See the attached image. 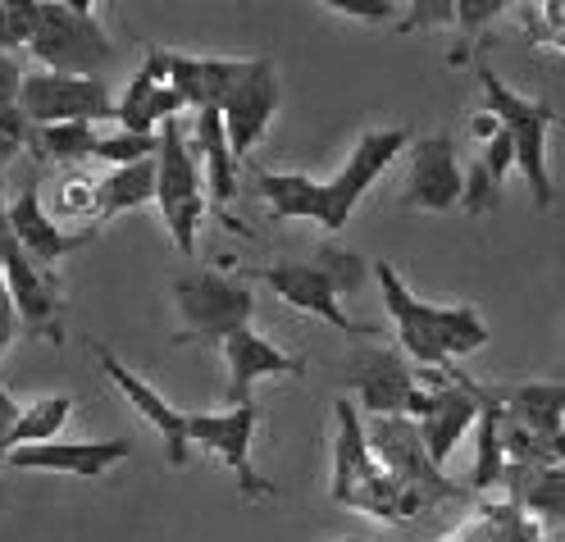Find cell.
Returning a JSON list of instances; mask_svg holds the SVG:
<instances>
[{
    "mask_svg": "<svg viewBox=\"0 0 565 542\" xmlns=\"http://www.w3.org/2000/svg\"><path fill=\"white\" fill-rule=\"evenodd\" d=\"M374 283L383 293L387 315H393V323H397L402 351L415 360L419 370H456L461 355H475V351L488 347V323L479 319L475 306H429V301H419L387 261H374Z\"/></svg>",
    "mask_w": 565,
    "mask_h": 542,
    "instance_id": "obj_1",
    "label": "cell"
},
{
    "mask_svg": "<svg viewBox=\"0 0 565 542\" xmlns=\"http://www.w3.org/2000/svg\"><path fill=\"white\" fill-rule=\"evenodd\" d=\"M370 274H374V265L365 256H356V251L338 246V242H324L320 256H315L310 265H265V269H256V278L269 287L282 306L324 319V323H333V329L347 333V338H374L379 333L374 323L351 319L342 310V297L361 293V287L370 283Z\"/></svg>",
    "mask_w": 565,
    "mask_h": 542,
    "instance_id": "obj_2",
    "label": "cell"
},
{
    "mask_svg": "<svg viewBox=\"0 0 565 542\" xmlns=\"http://www.w3.org/2000/svg\"><path fill=\"white\" fill-rule=\"evenodd\" d=\"M329 492L338 506H347V511H361L374 520H406V516L424 511V506L379 465V456L370 447L365 415L351 396H338L333 402V479H329Z\"/></svg>",
    "mask_w": 565,
    "mask_h": 542,
    "instance_id": "obj_3",
    "label": "cell"
},
{
    "mask_svg": "<svg viewBox=\"0 0 565 542\" xmlns=\"http://www.w3.org/2000/svg\"><path fill=\"white\" fill-rule=\"evenodd\" d=\"M183 329L173 333V347H224L233 333L252 329L256 293L252 283L224 269H192L173 283Z\"/></svg>",
    "mask_w": 565,
    "mask_h": 542,
    "instance_id": "obj_4",
    "label": "cell"
},
{
    "mask_svg": "<svg viewBox=\"0 0 565 542\" xmlns=\"http://www.w3.org/2000/svg\"><path fill=\"white\" fill-rule=\"evenodd\" d=\"M479 87H483V110L515 141V169L524 173L529 196H534L539 210H552L556 183H552V169H547V137L556 128V110L547 100L520 96L515 87H507L488 64H479Z\"/></svg>",
    "mask_w": 565,
    "mask_h": 542,
    "instance_id": "obj_5",
    "label": "cell"
},
{
    "mask_svg": "<svg viewBox=\"0 0 565 542\" xmlns=\"http://www.w3.org/2000/svg\"><path fill=\"white\" fill-rule=\"evenodd\" d=\"M92 10V0H42L38 38L28 46L42 60V68L74 78H100L115 64V38Z\"/></svg>",
    "mask_w": 565,
    "mask_h": 542,
    "instance_id": "obj_6",
    "label": "cell"
},
{
    "mask_svg": "<svg viewBox=\"0 0 565 542\" xmlns=\"http://www.w3.org/2000/svg\"><path fill=\"white\" fill-rule=\"evenodd\" d=\"M156 205L160 220L173 237V246L192 256L196 251V229L201 214L210 205V188H205V164L201 151L188 132V124H164L160 128V183H156Z\"/></svg>",
    "mask_w": 565,
    "mask_h": 542,
    "instance_id": "obj_7",
    "label": "cell"
},
{
    "mask_svg": "<svg viewBox=\"0 0 565 542\" xmlns=\"http://www.w3.org/2000/svg\"><path fill=\"white\" fill-rule=\"evenodd\" d=\"M115 92L105 78H74V74H38L23 78V119L28 128H55V124H115Z\"/></svg>",
    "mask_w": 565,
    "mask_h": 542,
    "instance_id": "obj_8",
    "label": "cell"
},
{
    "mask_svg": "<svg viewBox=\"0 0 565 542\" xmlns=\"http://www.w3.org/2000/svg\"><path fill=\"white\" fill-rule=\"evenodd\" d=\"M370 428V447L379 456V465L393 475L419 506H429V501H451V497H461V488H456L447 475H443V465L429 456V447H424L419 438V424L411 415H393V419H365Z\"/></svg>",
    "mask_w": 565,
    "mask_h": 542,
    "instance_id": "obj_9",
    "label": "cell"
},
{
    "mask_svg": "<svg viewBox=\"0 0 565 542\" xmlns=\"http://www.w3.org/2000/svg\"><path fill=\"white\" fill-rule=\"evenodd\" d=\"M256 428H260V406L246 402V406H228V411H210V415H188V438L192 447L210 451L228 475L237 479L246 501H260L274 497L278 488L269 479L256 475L252 465V443H256Z\"/></svg>",
    "mask_w": 565,
    "mask_h": 542,
    "instance_id": "obj_10",
    "label": "cell"
},
{
    "mask_svg": "<svg viewBox=\"0 0 565 542\" xmlns=\"http://www.w3.org/2000/svg\"><path fill=\"white\" fill-rule=\"evenodd\" d=\"M342 374L351 383L361 402L365 419H393V415H411L415 387H419V370H411V355L393 351V347H356L342 360Z\"/></svg>",
    "mask_w": 565,
    "mask_h": 542,
    "instance_id": "obj_11",
    "label": "cell"
},
{
    "mask_svg": "<svg viewBox=\"0 0 565 542\" xmlns=\"http://www.w3.org/2000/svg\"><path fill=\"white\" fill-rule=\"evenodd\" d=\"M411 132L406 128H370L356 137V147H351V156L342 160V169L329 178V210H324V233H342L351 210L361 205V196L379 183V178L387 173V164H393L402 151H411Z\"/></svg>",
    "mask_w": 565,
    "mask_h": 542,
    "instance_id": "obj_12",
    "label": "cell"
},
{
    "mask_svg": "<svg viewBox=\"0 0 565 542\" xmlns=\"http://www.w3.org/2000/svg\"><path fill=\"white\" fill-rule=\"evenodd\" d=\"M0 269H6V283H10V297H14L19 319L28 323L32 333H46L60 347L64 342V329H60V278L38 269L28 251L19 246V237L10 229L6 196H0Z\"/></svg>",
    "mask_w": 565,
    "mask_h": 542,
    "instance_id": "obj_13",
    "label": "cell"
},
{
    "mask_svg": "<svg viewBox=\"0 0 565 542\" xmlns=\"http://www.w3.org/2000/svg\"><path fill=\"white\" fill-rule=\"evenodd\" d=\"M466 201V169L456 160L451 132H429L411 141V164L402 183V205L406 210H429L447 214Z\"/></svg>",
    "mask_w": 565,
    "mask_h": 542,
    "instance_id": "obj_14",
    "label": "cell"
},
{
    "mask_svg": "<svg viewBox=\"0 0 565 542\" xmlns=\"http://www.w3.org/2000/svg\"><path fill=\"white\" fill-rule=\"evenodd\" d=\"M183 115H188V105L169 83V51L151 46L147 60H141V68L128 78V87L119 92L115 128H128V132H141V137H160L164 124H179Z\"/></svg>",
    "mask_w": 565,
    "mask_h": 542,
    "instance_id": "obj_15",
    "label": "cell"
},
{
    "mask_svg": "<svg viewBox=\"0 0 565 542\" xmlns=\"http://www.w3.org/2000/svg\"><path fill=\"white\" fill-rule=\"evenodd\" d=\"M92 355H96L100 374L124 392V402H128V406H132V411H137V415L147 419V424L160 433V438H164V456H169V465H173V469H183V465H188V456H192L188 415H183L179 406H169L164 396H160L147 379H141V374H132V370H128L124 360H119L110 347H105V342H92Z\"/></svg>",
    "mask_w": 565,
    "mask_h": 542,
    "instance_id": "obj_16",
    "label": "cell"
},
{
    "mask_svg": "<svg viewBox=\"0 0 565 542\" xmlns=\"http://www.w3.org/2000/svg\"><path fill=\"white\" fill-rule=\"evenodd\" d=\"M278 100H282V92H278L274 64L265 55L252 60L246 64V74H242V83L233 87V96L224 100V110H220L224 128H228V147H233L237 160H246L265 141V132H269V124L278 115Z\"/></svg>",
    "mask_w": 565,
    "mask_h": 542,
    "instance_id": "obj_17",
    "label": "cell"
},
{
    "mask_svg": "<svg viewBox=\"0 0 565 542\" xmlns=\"http://www.w3.org/2000/svg\"><path fill=\"white\" fill-rule=\"evenodd\" d=\"M10 229L19 237V246L32 256V265L55 274V265L64 256H74V251L92 246L96 242V229H83V233H64L51 214L42 210V188H38V178H28V188L10 201Z\"/></svg>",
    "mask_w": 565,
    "mask_h": 542,
    "instance_id": "obj_18",
    "label": "cell"
},
{
    "mask_svg": "<svg viewBox=\"0 0 565 542\" xmlns=\"http://www.w3.org/2000/svg\"><path fill=\"white\" fill-rule=\"evenodd\" d=\"M224 365H228V406H246L252 402V387L260 379H288V374H306V360L282 351L278 342H269L256 329H242L224 342Z\"/></svg>",
    "mask_w": 565,
    "mask_h": 542,
    "instance_id": "obj_19",
    "label": "cell"
},
{
    "mask_svg": "<svg viewBox=\"0 0 565 542\" xmlns=\"http://www.w3.org/2000/svg\"><path fill=\"white\" fill-rule=\"evenodd\" d=\"M246 64L252 60H224V55H183L169 51V83L183 96V105L192 115L201 110H224V100L233 96V87L242 83Z\"/></svg>",
    "mask_w": 565,
    "mask_h": 542,
    "instance_id": "obj_20",
    "label": "cell"
},
{
    "mask_svg": "<svg viewBox=\"0 0 565 542\" xmlns=\"http://www.w3.org/2000/svg\"><path fill=\"white\" fill-rule=\"evenodd\" d=\"M132 456V438H100V443H46V447H19L10 469H42V475H74L100 479L105 469Z\"/></svg>",
    "mask_w": 565,
    "mask_h": 542,
    "instance_id": "obj_21",
    "label": "cell"
},
{
    "mask_svg": "<svg viewBox=\"0 0 565 542\" xmlns=\"http://www.w3.org/2000/svg\"><path fill=\"white\" fill-rule=\"evenodd\" d=\"M498 402L507 411V419H515L524 433L547 447L556 433L565 428V383H515V387H498Z\"/></svg>",
    "mask_w": 565,
    "mask_h": 542,
    "instance_id": "obj_22",
    "label": "cell"
},
{
    "mask_svg": "<svg viewBox=\"0 0 565 542\" xmlns=\"http://www.w3.org/2000/svg\"><path fill=\"white\" fill-rule=\"evenodd\" d=\"M256 188L265 205L274 210V220H315L324 224L329 210V183L310 173H278V169H256Z\"/></svg>",
    "mask_w": 565,
    "mask_h": 542,
    "instance_id": "obj_23",
    "label": "cell"
},
{
    "mask_svg": "<svg viewBox=\"0 0 565 542\" xmlns=\"http://www.w3.org/2000/svg\"><path fill=\"white\" fill-rule=\"evenodd\" d=\"M192 141L201 151V164H205V188H210V201L220 205V214L233 205L237 196V156L228 147V128H224V115L220 110H201L196 124H192Z\"/></svg>",
    "mask_w": 565,
    "mask_h": 542,
    "instance_id": "obj_24",
    "label": "cell"
},
{
    "mask_svg": "<svg viewBox=\"0 0 565 542\" xmlns=\"http://www.w3.org/2000/svg\"><path fill=\"white\" fill-rule=\"evenodd\" d=\"M156 183H160V156L141 160L128 169H110L96 178V220H115V214L141 210L156 201Z\"/></svg>",
    "mask_w": 565,
    "mask_h": 542,
    "instance_id": "obj_25",
    "label": "cell"
},
{
    "mask_svg": "<svg viewBox=\"0 0 565 542\" xmlns=\"http://www.w3.org/2000/svg\"><path fill=\"white\" fill-rule=\"evenodd\" d=\"M507 479L515 483L524 511L543 520H565V465H507Z\"/></svg>",
    "mask_w": 565,
    "mask_h": 542,
    "instance_id": "obj_26",
    "label": "cell"
},
{
    "mask_svg": "<svg viewBox=\"0 0 565 542\" xmlns=\"http://www.w3.org/2000/svg\"><path fill=\"white\" fill-rule=\"evenodd\" d=\"M502 402H498V387H483V415H479V456L470 469V488H492L507 479V438H502Z\"/></svg>",
    "mask_w": 565,
    "mask_h": 542,
    "instance_id": "obj_27",
    "label": "cell"
},
{
    "mask_svg": "<svg viewBox=\"0 0 565 542\" xmlns=\"http://www.w3.org/2000/svg\"><path fill=\"white\" fill-rule=\"evenodd\" d=\"M74 419V396L68 392H51V396H38L28 402L23 415H19V428H14V451L19 447H46V443H60V428Z\"/></svg>",
    "mask_w": 565,
    "mask_h": 542,
    "instance_id": "obj_28",
    "label": "cell"
},
{
    "mask_svg": "<svg viewBox=\"0 0 565 542\" xmlns=\"http://www.w3.org/2000/svg\"><path fill=\"white\" fill-rule=\"evenodd\" d=\"M100 128L92 124H55V128H32L28 151L38 160H55V164H83L96 151Z\"/></svg>",
    "mask_w": 565,
    "mask_h": 542,
    "instance_id": "obj_29",
    "label": "cell"
},
{
    "mask_svg": "<svg viewBox=\"0 0 565 542\" xmlns=\"http://www.w3.org/2000/svg\"><path fill=\"white\" fill-rule=\"evenodd\" d=\"M23 68L14 64V55L0 51V151L14 156L19 147H28V119H23Z\"/></svg>",
    "mask_w": 565,
    "mask_h": 542,
    "instance_id": "obj_30",
    "label": "cell"
},
{
    "mask_svg": "<svg viewBox=\"0 0 565 542\" xmlns=\"http://www.w3.org/2000/svg\"><path fill=\"white\" fill-rule=\"evenodd\" d=\"M156 156H160V137H141L128 128H105L96 137V151H92V160H105L110 169H128V164L156 160Z\"/></svg>",
    "mask_w": 565,
    "mask_h": 542,
    "instance_id": "obj_31",
    "label": "cell"
},
{
    "mask_svg": "<svg viewBox=\"0 0 565 542\" xmlns=\"http://www.w3.org/2000/svg\"><path fill=\"white\" fill-rule=\"evenodd\" d=\"M42 23V0H0V51H28Z\"/></svg>",
    "mask_w": 565,
    "mask_h": 542,
    "instance_id": "obj_32",
    "label": "cell"
},
{
    "mask_svg": "<svg viewBox=\"0 0 565 542\" xmlns=\"http://www.w3.org/2000/svg\"><path fill=\"white\" fill-rule=\"evenodd\" d=\"M470 214H492V210H498L502 205V183H498V178H492L479 160L466 169V201H461Z\"/></svg>",
    "mask_w": 565,
    "mask_h": 542,
    "instance_id": "obj_33",
    "label": "cell"
},
{
    "mask_svg": "<svg viewBox=\"0 0 565 542\" xmlns=\"http://www.w3.org/2000/svg\"><path fill=\"white\" fill-rule=\"evenodd\" d=\"M507 10H511L507 0H456V28L466 32V42H475L479 32Z\"/></svg>",
    "mask_w": 565,
    "mask_h": 542,
    "instance_id": "obj_34",
    "label": "cell"
},
{
    "mask_svg": "<svg viewBox=\"0 0 565 542\" xmlns=\"http://www.w3.org/2000/svg\"><path fill=\"white\" fill-rule=\"evenodd\" d=\"M55 210H60V214H96V178H87V173H68L64 183H60Z\"/></svg>",
    "mask_w": 565,
    "mask_h": 542,
    "instance_id": "obj_35",
    "label": "cell"
},
{
    "mask_svg": "<svg viewBox=\"0 0 565 542\" xmlns=\"http://www.w3.org/2000/svg\"><path fill=\"white\" fill-rule=\"evenodd\" d=\"M438 23H456V0H415V6H406V19H402L406 32L438 28Z\"/></svg>",
    "mask_w": 565,
    "mask_h": 542,
    "instance_id": "obj_36",
    "label": "cell"
},
{
    "mask_svg": "<svg viewBox=\"0 0 565 542\" xmlns=\"http://www.w3.org/2000/svg\"><path fill=\"white\" fill-rule=\"evenodd\" d=\"M329 10L333 14H347V19H361V23H383V19H393L402 14L406 6H397V0H329Z\"/></svg>",
    "mask_w": 565,
    "mask_h": 542,
    "instance_id": "obj_37",
    "label": "cell"
},
{
    "mask_svg": "<svg viewBox=\"0 0 565 542\" xmlns=\"http://www.w3.org/2000/svg\"><path fill=\"white\" fill-rule=\"evenodd\" d=\"M479 164L498 178V183H507V173L515 169V141L507 137V128L492 137V141H483V151H479Z\"/></svg>",
    "mask_w": 565,
    "mask_h": 542,
    "instance_id": "obj_38",
    "label": "cell"
},
{
    "mask_svg": "<svg viewBox=\"0 0 565 542\" xmlns=\"http://www.w3.org/2000/svg\"><path fill=\"white\" fill-rule=\"evenodd\" d=\"M470 128H475V137H479V141H492V137H498V132H502V124H498V119H492L488 110H483V115H475V119H470Z\"/></svg>",
    "mask_w": 565,
    "mask_h": 542,
    "instance_id": "obj_39",
    "label": "cell"
},
{
    "mask_svg": "<svg viewBox=\"0 0 565 542\" xmlns=\"http://www.w3.org/2000/svg\"><path fill=\"white\" fill-rule=\"evenodd\" d=\"M547 456H552L556 465H565V428H561V433H556V438L547 443Z\"/></svg>",
    "mask_w": 565,
    "mask_h": 542,
    "instance_id": "obj_40",
    "label": "cell"
},
{
    "mask_svg": "<svg viewBox=\"0 0 565 542\" xmlns=\"http://www.w3.org/2000/svg\"><path fill=\"white\" fill-rule=\"evenodd\" d=\"M6 164H10V156L0 151V188H6Z\"/></svg>",
    "mask_w": 565,
    "mask_h": 542,
    "instance_id": "obj_41",
    "label": "cell"
},
{
    "mask_svg": "<svg viewBox=\"0 0 565 542\" xmlns=\"http://www.w3.org/2000/svg\"><path fill=\"white\" fill-rule=\"evenodd\" d=\"M338 542H365V538H361V533H351V538H338Z\"/></svg>",
    "mask_w": 565,
    "mask_h": 542,
    "instance_id": "obj_42",
    "label": "cell"
}]
</instances>
